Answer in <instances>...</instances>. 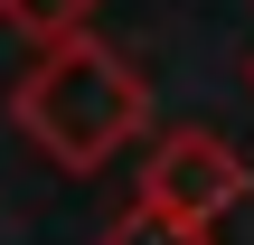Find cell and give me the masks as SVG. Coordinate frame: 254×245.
I'll list each match as a JSON object with an SVG mask.
<instances>
[{"label":"cell","instance_id":"cell-2","mask_svg":"<svg viewBox=\"0 0 254 245\" xmlns=\"http://www.w3.org/2000/svg\"><path fill=\"white\" fill-rule=\"evenodd\" d=\"M245 189H254V170H245V151H236L226 132H170V142H151V161H141V208L189 217V227H217Z\"/></svg>","mask_w":254,"mask_h":245},{"label":"cell","instance_id":"cell-4","mask_svg":"<svg viewBox=\"0 0 254 245\" xmlns=\"http://www.w3.org/2000/svg\"><path fill=\"white\" fill-rule=\"evenodd\" d=\"M94 245H217V227H189V217H160V208L132 198V217H113Z\"/></svg>","mask_w":254,"mask_h":245},{"label":"cell","instance_id":"cell-1","mask_svg":"<svg viewBox=\"0 0 254 245\" xmlns=\"http://www.w3.org/2000/svg\"><path fill=\"white\" fill-rule=\"evenodd\" d=\"M9 123H19L28 151H47L57 170L85 179V170H104L123 142L151 132V85H141V66H132L123 47H104V38L85 28V38H57V47L28 57V76L9 85Z\"/></svg>","mask_w":254,"mask_h":245},{"label":"cell","instance_id":"cell-3","mask_svg":"<svg viewBox=\"0 0 254 245\" xmlns=\"http://www.w3.org/2000/svg\"><path fill=\"white\" fill-rule=\"evenodd\" d=\"M94 0H0V28H19L28 47H57V38H85Z\"/></svg>","mask_w":254,"mask_h":245}]
</instances>
